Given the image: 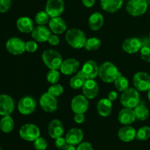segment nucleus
Returning <instances> with one entry per match:
<instances>
[{"instance_id": "nucleus-39", "label": "nucleus", "mask_w": 150, "mask_h": 150, "mask_svg": "<svg viewBox=\"0 0 150 150\" xmlns=\"http://www.w3.org/2000/svg\"><path fill=\"white\" fill-rule=\"evenodd\" d=\"M11 6V0H0V13L8 11Z\"/></svg>"}, {"instance_id": "nucleus-1", "label": "nucleus", "mask_w": 150, "mask_h": 150, "mask_svg": "<svg viewBox=\"0 0 150 150\" xmlns=\"http://www.w3.org/2000/svg\"><path fill=\"white\" fill-rule=\"evenodd\" d=\"M99 77L105 83H114L117 78L122 76L115 64L111 62H105L99 66Z\"/></svg>"}, {"instance_id": "nucleus-2", "label": "nucleus", "mask_w": 150, "mask_h": 150, "mask_svg": "<svg viewBox=\"0 0 150 150\" xmlns=\"http://www.w3.org/2000/svg\"><path fill=\"white\" fill-rule=\"evenodd\" d=\"M65 39L67 44L72 48L80 49L84 47L86 37L82 30L76 28H72L66 32Z\"/></svg>"}, {"instance_id": "nucleus-44", "label": "nucleus", "mask_w": 150, "mask_h": 150, "mask_svg": "<svg viewBox=\"0 0 150 150\" xmlns=\"http://www.w3.org/2000/svg\"><path fill=\"white\" fill-rule=\"evenodd\" d=\"M85 115L84 114H75L74 121L77 124H82L85 121Z\"/></svg>"}, {"instance_id": "nucleus-42", "label": "nucleus", "mask_w": 150, "mask_h": 150, "mask_svg": "<svg viewBox=\"0 0 150 150\" xmlns=\"http://www.w3.org/2000/svg\"><path fill=\"white\" fill-rule=\"evenodd\" d=\"M48 42H49L50 45H59L60 42V40L59 37L56 34H51V36L48 38Z\"/></svg>"}, {"instance_id": "nucleus-36", "label": "nucleus", "mask_w": 150, "mask_h": 150, "mask_svg": "<svg viewBox=\"0 0 150 150\" xmlns=\"http://www.w3.org/2000/svg\"><path fill=\"white\" fill-rule=\"evenodd\" d=\"M63 92H64L63 86L61 84H59V83L52 84L48 89V93H50L53 96L56 97V98L62 95Z\"/></svg>"}, {"instance_id": "nucleus-40", "label": "nucleus", "mask_w": 150, "mask_h": 150, "mask_svg": "<svg viewBox=\"0 0 150 150\" xmlns=\"http://www.w3.org/2000/svg\"><path fill=\"white\" fill-rule=\"evenodd\" d=\"M38 50V44L36 41L30 40L26 42V51L29 53H35Z\"/></svg>"}, {"instance_id": "nucleus-50", "label": "nucleus", "mask_w": 150, "mask_h": 150, "mask_svg": "<svg viewBox=\"0 0 150 150\" xmlns=\"http://www.w3.org/2000/svg\"><path fill=\"white\" fill-rule=\"evenodd\" d=\"M149 38H150V32H149Z\"/></svg>"}, {"instance_id": "nucleus-19", "label": "nucleus", "mask_w": 150, "mask_h": 150, "mask_svg": "<svg viewBox=\"0 0 150 150\" xmlns=\"http://www.w3.org/2000/svg\"><path fill=\"white\" fill-rule=\"evenodd\" d=\"M48 132L50 137L57 139L62 137L64 133V125L59 120H54L50 122L48 126Z\"/></svg>"}, {"instance_id": "nucleus-17", "label": "nucleus", "mask_w": 150, "mask_h": 150, "mask_svg": "<svg viewBox=\"0 0 150 150\" xmlns=\"http://www.w3.org/2000/svg\"><path fill=\"white\" fill-rule=\"evenodd\" d=\"M51 35V31L45 26V25H39L34 28L32 32V38L35 41L38 42H45L48 41Z\"/></svg>"}, {"instance_id": "nucleus-43", "label": "nucleus", "mask_w": 150, "mask_h": 150, "mask_svg": "<svg viewBox=\"0 0 150 150\" xmlns=\"http://www.w3.org/2000/svg\"><path fill=\"white\" fill-rule=\"evenodd\" d=\"M77 150H94L93 146L89 142H83L79 144Z\"/></svg>"}, {"instance_id": "nucleus-45", "label": "nucleus", "mask_w": 150, "mask_h": 150, "mask_svg": "<svg viewBox=\"0 0 150 150\" xmlns=\"http://www.w3.org/2000/svg\"><path fill=\"white\" fill-rule=\"evenodd\" d=\"M117 98H118V94H117V92L116 91H111L108 93V99H109L111 102L116 100L117 99Z\"/></svg>"}, {"instance_id": "nucleus-41", "label": "nucleus", "mask_w": 150, "mask_h": 150, "mask_svg": "<svg viewBox=\"0 0 150 150\" xmlns=\"http://www.w3.org/2000/svg\"><path fill=\"white\" fill-rule=\"evenodd\" d=\"M68 144L67 142V140H66L65 138H63L62 136V137L58 138V139H56L55 141V146L56 147L58 148L59 149H64L65 148V146Z\"/></svg>"}, {"instance_id": "nucleus-26", "label": "nucleus", "mask_w": 150, "mask_h": 150, "mask_svg": "<svg viewBox=\"0 0 150 150\" xmlns=\"http://www.w3.org/2000/svg\"><path fill=\"white\" fill-rule=\"evenodd\" d=\"M104 23L103 16L100 13H94L89 16L88 20V24L92 31H98L102 28Z\"/></svg>"}, {"instance_id": "nucleus-14", "label": "nucleus", "mask_w": 150, "mask_h": 150, "mask_svg": "<svg viewBox=\"0 0 150 150\" xmlns=\"http://www.w3.org/2000/svg\"><path fill=\"white\" fill-rule=\"evenodd\" d=\"M81 73L86 79H95L99 74V66L94 60H89L83 64Z\"/></svg>"}, {"instance_id": "nucleus-38", "label": "nucleus", "mask_w": 150, "mask_h": 150, "mask_svg": "<svg viewBox=\"0 0 150 150\" xmlns=\"http://www.w3.org/2000/svg\"><path fill=\"white\" fill-rule=\"evenodd\" d=\"M141 57L144 61L150 62V48L146 46H142L140 50Z\"/></svg>"}, {"instance_id": "nucleus-6", "label": "nucleus", "mask_w": 150, "mask_h": 150, "mask_svg": "<svg viewBox=\"0 0 150 150\" xmlns=\"http://www.w3.org/2000/svg\"><path fill=\"white\" fill-rule=\"evenodd\" d=\"M19 135L23 140L27 142H35L40 136V130L35 125L25 124L21 127Z\"/></svg>"}, {"instance_id": "nucleus-13", "label": "nucleus", "mask_w": 150, "mask_h": 150, "mask_svg": "<svg viewBox=\"0 0 150 150\" xmlns=\"http://www.w3.org/2000/svg\"><path fill=\"white\" fill-rule=\"evenodd\" d=\"M15 109V102L8 95H0V115L8 116Z\"/></svg>"}, {"instance_id": "nucleus-51", "label": "nucleus", "mask_w": 150, "mask_h": 150, "mask_svg": "<svg viewBox=\"0 0 150 150\" xmlns=\"http://www.w3.org/2000/svg\"><path fill=\"white\" fill-rule=\"evenodd\" d=\"M0 150H1V147H0Z\"/></svg>"}, {"instance_id": "nucleus-21", "label": "nucleus", "mask_w": 150, "mask_h": 150, "mask_svg": "<svg viewBox=\"0 0 150 150\" xmlns=\"http://www.w3.org/2000/svg\"><path fill=\"white\" fill-rule=\"evenodd\" d=\"M136 117L133 108H125L120 111L118 114L119 122L124 125H129L136 120Z\"/></svg>"}, {"instance_id": "nucleus-32", "label": "nucleus", "mask_w": 150, "mask_h": 150, "mask_svg": "<svg viewBox=\"0 0 150 150\" xmlns=\"http://www.w3.org/2000/svg\"><path fill=\"white\" fill-rule=\"evenodd\" d=\"M114 83V86H115L116 89L119 91V92H125L129 88V81L126 77L123 76H120V77L117 78L116 79Z\"/></svg>"}, {"instance_id": "nucleus-22", "label": "nucleus", "mask_w": 150, "mask_h": 150, "mask_svg": "<svg viewBox=\"0 0 150 150\" xmlns=\"http://www.w3.org/2000/svg\"><path fill=\"white\" fill-rule=\"evenodd\" d=\"M83 138V133L81 129L79 128H72L67 132L66 134L65 139L68 144L76 145L79 144L81 142Z\"/></svg>"}, {"instance_id": "nucleus-49", "label": "nucleus", "mask_w": 150, "mask_h": 150, "mask_svg": "<svg viewBox=\"0 0 150 150\" xmlns=\"http://www.w3.org/2000/svg\"><path fill=\"white\" fill-rule=\"evenodd\" d=\"M147 97H148V99H149V102H150V89L148 91V94H147Z\"/></svg>"}, {"instance_id": "nucleus-25", "label": "nucleus", "mask_w": 150, "mask_h": 150, "mask_svg": "<svg viewBox=\"0 0 150 150\" xmlns=\"http://www.w3.org/2000/svg\"><path fill=\"white\" fill-rule=\"evenodd\" d=\"M136 131L134 127L125 125L121 127L118 131V136L121 141L124 142H130L136 138Z\"/></svg>"}, {"instance_id": "nucleus-16", "label": "nucleus", "mask_w": 150, "mask_h": 150, "mask_svg": "<svg viewBox=\"0 0 150 150\" xmlns=\"http://www.w3.org/2000/svg\"><path fill=\"white\" fill-rule=\"evenodd\" d=\"M83 94L89 100L96 98L99 92V86L95 79H86L82 87Z\"/></svg>"}, {"instance_id": "nucleus-23", "label": "nucleus", "mask_w": 150, "mask_h": 150, "mask_svg": "<svg viewBox=\"0 0 150 150\" xmlns=\"http://www.w3.org/2000/svg\"><path fill=\"white\" fill-rule=\"evenodd\" d=\"M112 103L108 98H102L97 104V111L103 117H108L112 112Z\"/></svg>"}, {"instance_id": "nucleus-15", "label": "nucleus", "mask_w": 150, "mask_h": 150, "mask_svg": "<svg viewBox=\"0 0 150 150\" xmlns=\"http://www.w3.org/2000/svg\"><path fill=\"white\" fill-rule=\"evenodd\" d=\"M122 47L123 51L127 54H136L139 52L142 48V40L139 38L135 37L127 38L124 40Z\"/></svg>"}, {"instance_id": "nucleus-34", "label": "nucleus", "mask_w": 150, "mask_h": 150, "mask_svg": "<svg viewBox=\"0 0 150 150\" xmlns=\"http://www.w3.org/2000/svg\"><path fill=\"white\" fill-rule=\"evenodd\" d=\"M50 21V16L45 11H40L35 16V22L38 25H45Z\"/></svg>"}, {"instance_id": "nucleus-29", "label": "nucleus", "mask_w": 150, "mask_h": 150, "mask_svg": "<svg viewBox=\"0 0 150 150\" xmlns=\"http://www.w3.org/2000/svg\"><path fill=\"white\" fill-rule=\"evenodd\" d=\"M86 79H85L84 76H83L81 73V70L79 71V73L74 76L70 79V86H71L72 89H79L83 87L85 81Z\"/></svg>"}, {"instance_id": "nucleus-7", "label": "nucleus", "mask_w": 150, "mask_h": 150, "mask_svg": "<svg viewBox=\"0 0 150 150\" xmlns=\"http://www.w3.org/2000/svg\"><path fill=\"white\" fill-rule=\"evenodd\" d=\"M6 49L13 55H21L26 51V42L18 38H11L6 42Z\"/></svg>"}, {"instance_id": "nucleus-9", "label": "nucleus", "mask_w": 150, "mask_h": 150, "mask_svg": "<svg viewBox=\"0 0 150 150\" xmlns=\"http://www.w3.org/2000/svg\"><path fill=\"white\" fill-rule=\"evenodd\" d=\"M133 85L138 91L146 92L150 89V76L145 72H139L133 76Z\"/></svg>"}, {"instance_id": "nucleus-37", "label": "nucleus", "mask_w": 150, "mask_h": 150, "mask_svg": "<svg viewBox=\"0 0 150 150\" xmlns=\"http://www.w3.org/2000/svg\"><path fill=\"white\" fill-rule=\"evenodd\" d=\"M48 146V143L46 140L42 137H38L34 142V147L37 150H45Z\"/></svg>"}, {"instance_id": "nucleus-8", "label": "nucleus", "mask_w": 150, "mask_h": 150, "mask_svg": "<svg viewBox=\"0 0 150 150\" xmlns=\"http://www.w3.org/2000/svg\"><path fill=\"white\" fill-rule=\"evenodd\" d=\"M37 106L36 100L32 96H25L19 100L18 104V111L23 115H29L35 111Z\"/></svg>"}, {"instance_id": "nucleus-46", "label": "nucleus", "mask_w": 150, "mask_h": 150, "mask_svg": "<svg viewBox=\"0 0 150 150\" xmlns=\"http://www.w3.org/2000/svg\"><path fill=\"white\" fill-rule=\"evenodd\" d=\"M82 3L86 7H92L95 4V0H82Z\"/></svg>"}, {"instance_id": "nucleus-12", "label": "nucleus", "mask_w": 150, "mask_h": 150, "mask_svg": "<svg viewBox=\"0 0 150 150\" xmlns=\"http://www.w3.org/2000/svg\"><path fill=\"white\" fill-rule=\"evenodd\" d=\"M71 108L75 114H84L89 108V101L84 95L74 97L71 101Z\"/></svg>"}, {"instance_id": "nucleus-3", "label": "nucleus", "mask_w": 150, "mask_h": 150, "mask_svg": "<svg viewBox=\"0 0 150 150\" xmlns=\"http://www.w3.org/2000/svg\"><path fill=\"white\" fill-rule=\"evenodd\" d=\"M42 59L50 70H59L63 59L59 52L54 49L45 50L42 52Z\"/></svg>"}, {"instance_id": "nucleus-20", "label": "nucleus", "mask_w": 150, "mask_h": 150, "mask_svg": "<svg viewBox=\"0 0 150 150\" xmlns=\"http://www.w3.org/2000/svg\"><path fill=\"white\" fill-rule=\"evenodd\" d=\"M49 29L56 35H61L67 29V23L61 17L51 18L48 22Z\"/></svg>"}, {"instance_id": "nucleus-33", "label": "nucleus", "mask_w": 150, "mask_h": 150, "mask_svg": "<svg viewBox=\"0 0 150 150\" xmlns=\"http://www.w3.org/2000/svg\"><path fill=\"white\" fill-rule=\"evenodd\" d=\"M150 138V127L149 126H143L136 132V139L139 141H146Z\"/></svg>"}, {"instance_id": "nucleus-31", "label": "nucleus", "mask_w": 150, "mask_h": 150, "mask_svg": "<svg viewBox=\"0 0 150 150\" xmlns=\"http://www.w3.org/2000/svg\"><path fill=\"white\" fill-rule=\"evenodd\" d=\"M101 41L99 38H90L89 39H86V42H85L84 48L87 51H92L98 50L100 47Z\"/></svg>"}, {"instance_id": "nucleus-24", "label": "nucleus", "mask_w": 150, "mask_h": 150, "mask_svg": "<svg viewBox=\"0 0 150 150\" xmlns=\"http://www.w3.org/2000/svg\"><path fill=\"white\" fill-rule=\"evenodd\" d=\"M16 26L22 33H30L34 29V21L30 18L23 16L17 20Z\"/></svg>"}, {"instance_id": "nucleus-48", "label": "nucleus", "mask_w": 150, "mask_h": 150, "mask_svg": "<svg viewBox=\"0 0 150 150\" xmlns=\"http://www.w3.org/2000/svg\"><path fill=\"white\" fill-rule=\"evenodd\" d=\"M63 150H77V148L75 147L74 145L67 144Z\"/></svg>"}, {"instance_id": "nucleus-35", "label": "nucleus", "mask_w": 150, "mask_h": 150, "mask_svg": "<svg viewBox=\"0 0 150 150\" xmlns=\"http://www.w3.org/2000/svg\"><path fill=\"white\" fill-rule=\"evenodd\" d=\"M47 81L51 84L57 83L60 79V73L58 70H50L46 75Z\"/></svg>"}, {"instance_id": "nucleus-5", "label": "nucleus", "mask_w": 150, "mask_h": 150, "mask_svg": "<svg viewBox=\"0 0 150 150\" xmlns=\"http://www.w3.org/2000/svg\"><path fill=\"white\" fill-rule=\"evenodd\" d=\"M146 0H130L126 5V10L132 16H140L147 10Z\"/></svg>"}, {"instance_id": "nucleus-27", "label": "nucleus", "mask_w": 150, "mask_h": 150, "mask_svg": "<svg viewBox=\"0 0 150 150\" xmlns=\"http://www.w3.org/2000/svg\"><path fill=\"white\" fill-rule=\"evenodd\" d=\"M101 7L107 13H113L120 10L123 4V0H101Z\"/></svg>"}, {"instance_id": "nucleus-4", "label": "nucleus", "mask_w": 150, "mask_h": 150, "mask_svg": "<svg viewBox=\"0 0 150 150\" xmlns=\"http://www.w3.org/2000/svg\"><path fill=\"white\" fill-rule=\"evenodd\" d=\"M120 103L125 108H135L140 103V95L136 88L129 87L122 92Z\"/></svg>"}, {"instance_id": "nucleus-52", "label": "nucleus", "mask_w": 150, "mask_h": 150, "mask_svg": "<svg viewBox=\"0 0 150 150\" xmlns=\"http://www.w3.org/2000/svg\"><path fill=\"white\" fill-rule=\"evenodd\" d=\"M146 1H147V0H146Z\"/></svg>"}, {"instance_id": "nucleus-11", "label": "nucleus", "mask_w": 150, "mask_h": 150, "mask_svg": "<svg viewBox=\"0 0 150 150\" xmlns=\"http://www.w3.org/2000/svg\"><path fill=\"white\" fill-rule=\"evenodd\" d=\"M64 10V2L63 0H48L45 5V12L50 18L59 17Z\"/></svg>"}, {"instance_id": "nucleus-30", "label": "nucleus", "mask_w": 150, "mask_h": 150, "mask_svg": "<svg viewBox=\"0 0 150 150\" xmlns=\"http://www.w3.org/2000/svg\"><path fill=\"white\" fill-rule=\"evenodd\" d=\"M136 119L142 121L147 120L149 117V110L146 106L142 104H139L134 109Z\"/></svg>"}, {"instance_id": "nucleus-47", "label": "nucleus", "mask_w": 150, "mask_h": 150, "mask_svg": "<svg viewBox=\"0 0 150 150\" xmlns=\"http://www.w3.org/2000/svg\"><path fill=\"white\" fill-rule=\"evenodd\" d=\"M142 46H146L150 48V38H144L142 40Z\"/></svg>"}, {"instance_id": "nucleus-10", "label": "nucleus", "mask_w": 150, "mask_h": 150, "mask_svg": "<svg viewBox=\"0 0 150 150\" xmlns=\"http://www.w3.org/2000/svg\"><path fill=\"white\" fill-rule=\"evenodd\" d=\"M40 105L45 112L52 113L57 109L58 101L56 97L47 92L42 94L40 98Z\"/></svg>"}, {"instance_id": "nucleus-28", "label": "nucleus", "mask_w": 150, "mask_h": 150, "mask_svg": "<svg viewBox=\"0 0 150 150\" xmlns=\"http://www.w3.org/2000/svg\"><path fill=\"white\" fill-rule=\"evenodd\" d=\"M14 128V121L13 119L8 116H4L0 120V129L5 133H9Z\"/></svg>"}, {"instance_id": "nucleus-18", "label": "nucleus", "mask_w": 150, "mask_h": 150, "mask_svg": "<svg viewBox=\"0 0 150 150\" xmlns=\"http://www.w3.org/2000/svg\"><path fill=\"white\" fill-rule=\"evenodd\" d=\"M80 63L76 59H67L64 60L60 67V71L65 76H70L78 71Z\"/></svg>"}]
</instances>
